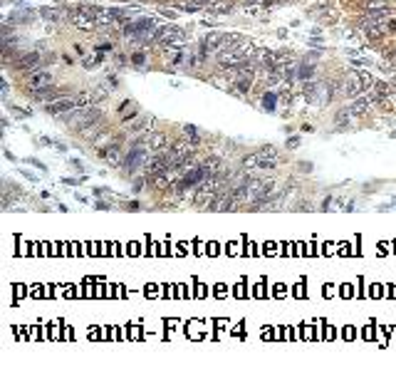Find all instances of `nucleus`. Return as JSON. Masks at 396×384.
Instances as JSON below:
<instances>
[{
	"instance_id": "nucleus-10",
	"label": "nucleus",
	"mask_w": 396,
	"mask_h": 384,
	"mask_svg": "<svg viewBox=\"0 0 396 384\" xmlns=\"http://www.w3.org/2000/svg\"><path fill=\"white\" fill-rule=\"evenodd\" d=\"M369 104H372V99H367V97H354V102L349 104V109L359 117V114H364V112L369 109Z\"/></svg>"
},
{
	"instance_id": "nucleus-9",
	"label": "nucleus",
	"mask_w": 396,
	"mask_h": 384,
	"mask_svg": "<svg viewBox=\"0 0 396 384\" xmlns=\"http://www.w3.org/2000/svg\"><path fill=\"white\" fill-rule=\"evenodd\" d=\"M364 10L367 12H384V10H392V5H389V0H367Z\"/></svg>"
},
{
	"instance_id": "nucleus-12",
	"label": "nucleus",
	"mask_w": 396,
	"mask_h": 384,
	"mask_svg": "<svg viewBox=\"0 0 396 384\" xmlns=\"http://www.w3.org/2000/svg\"><path fill=\"white\" fill-rule=\"evenodd\" d=\"M102 127H104V124H102V119H99V122H94V124H89V127H87V129H82V131H79V134H82V136H87V139H89V136H94V134H97V131H102Z\"/></svg>"
},
{
	"instance_id": "nucleus-6",
	"label": "nucleus",
	"mask_w": 396,
	"mask_h": 384,
	"mask_svg": "<svg viewBox=\"0 0 396 384\" xmlns=\"http://www.w3.org/2000/svg\"><path fill=\"white\" fill-rule=\"evenodd\" d=\"M354 122H357V114H354V112H352L349 107H344V109H339V112H337V117H334V124H337V127H339V129H347V127H352Z\"/></svg>"
},
{
	"instance_id": "nucleus-4",
	"label": "nucleus",
	"mask_w": 396,
	"mask_h": 384,
	"mask_svg": "<svg viewBox=\"0 0 396 384\" xmlns=\"http://www.w3.org/2000/svg\"><path fill=\"white\" fill-rule=\"evenodd\" d=\"M52 74L50 72H37L30 77V92H40V89H50L52 87Z\"/></svg>"
},
{
	"instance_id": "nucleus-7",
	"label": "nucleus",
	"mask_w": 396,
	"mask_h": 384,
	"mask_svg": "<svg viewBox=\"0 0 396 384\" xmlns=\"http://www.w3.org/2000/svg\"><path fill=\"white\" fill-rule=\"evenodd\" d=\"M37 64H42L40 52H30V55H25V57H20V60H17V69H20V72H27V69L37 67Z\"/></svg>"
},
{
	"instance_id": "nucleus-14",
	"label": "nucleus",
	"mask_w": 396,
	"mask_h": 384,
	"mask_svg": "<svg viewBox=\"0 0 396 384\" xmlns=\"http://www.w3.org/2000/svg\"><path fill=\"white\" fill-rule=\"evenodd\" d=\"M42 17H47V20H62L65 15H62V10H42Z\"/></svg>"
},
{
	"instance_id": "nucleus-16",
	"label": "nucleus",
	"mask_w": 396,
	"mask_h": 384,
	"mask_svg": "<svg viewBox=\"0 0 396 384\" xmlns=\"http://www.w3.org/2000/svg\"><path fill=\"white\" fill-rule=\"evenodd\" d=\"M392 62H394V64H396V52H394V55H392Z\"/></svg>"
},
{
	"instance_id": "nucleus-3",
	"label": "nucleus",
	"mask_w": 396,
	"mask_h": 384,
	"mask_svg": "<svg viewBox=\"0 0 396 384\" xmlns=\"http://www.w3.org/2000/svg\"><path fill=\"white\" fill-rule=\"evenodd\" d=\"M77 107H79L77 97H69V94H60L57 99L47 102V112H50V114H65V112L77 109Z\"/></svg>"
},
{
	"instance_id": "nucleus-15",
	"label": "nucleus",
	"mask_w": 396,
	"mask_h": 384,
	"mask_svg": "<svg viewBox=\"0 0 396 384\" xmlns=\"http://www.w3.org/2000/svg\"><path fill=\"white\" fill-rule=\"evenodd\" d=\"M132 60H134L136 64H141V62H144V55H141V52H136V55H134Z\"/></svg>"
},
{
	"instance_id": "nucleus-13",
	"label": "nucleus",
	"mask_w": 396,
	"mask_h": 384,
	"mask_svg": "<svg viewBox=\"0 0 396 384\" xmlns=\"http://www.w3.org/2000/svg\"><path fill=\"white\" fill-rule=\"evenodd\" d=\"M258 164H260V154H250V156L243 159L240 166H243V169H253V166H258Z\"/></svg>"
},
{
	"instance_id": "nucleus-1",
	"label": "nucleus",
	"mask_w": 396,
	"mask_h": 384,
	"mask_svg": "<svg viewBox=\"0 0 396 384\" xmlns=\"http://www.w3.org/2000/svg\"><path fill=\"white\" fill-rule=\"evenodd\" d=\"M372 82H374V79H372V74H367V72L357 74V72H354V74H349V77H347V82H344V94L354 99V97H359V94H362V89H364V87H369Z\"/></svg>"
},
{
	"instance_id": "nucleus-8",
	"label": "nucleus",
	"mask_w": 396,
	"mask_h": 384,
	"mask_svg": "<svg viewBox=\"0 0 396 384\" xmlns=\"http://www.w3.org/2000/svg\"><path fill=\"white\" fill-rule=\"evenodd\" d=\"M200 166H203L205 176H220V171H223V164H220V159H205Z\"/></svg>"
},
{
	"instance_id": "nucleus-11",
	"label": "nucleus",
	"mask_w": 396,
	"mask_h": 384,
	"mask_svg": "<svg viewBox=\"0 0 396 384\" xmlns=\"http://www.w3.org/2000/svg\"><path fill=\"white\" fill-rule=\"evenodd\" d=\"M154 122H156V119H154V117H149L146 122H141V124H136V127H134V131H136L139 136H144V134H149V131H154Z\"/></svg>"
},
{
	"instance_id": "nucleus-2",
	"label": "nucleus",
	"mask_w": 396,
	"mask_h": 384,
	"mask_svg": "<svg viewBox=\"0 0 396 384\" xmlns=\"http://www.w3.org/2000/svg\"><path fill=\"white\" fill-rule=\"evenodd\" d=\"M102 119V114L97 112V109H82V112H74L72 117H69V124L74 129H87L89 124H94V122H99Z\"/></svg>"
},
{
	"instance_id": "nucleus-5",
	"label": "nucleus",
	"mask_w": 396,
	"mask_h": 384,
	"mask_svg": "<svg viewBox=\"0 0 396 384\" xmlns=\"http://www.w3.org/2000/svg\"><path fill=\"white\" fill-rule=\"evenodd\" d=\"M149 149H151L154 154H164V151L169 149V136H166L164 131H151V136H149Z\"/></svg>"
}]
</instances>
